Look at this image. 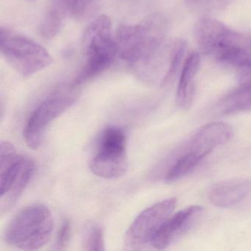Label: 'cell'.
Returning a JSON list of instances; mask_svg holds the SVG:
<instances>
[{
  "instance_id": "1",
  "label": "cell",
  "mask_w": 251,
  "mask_h": 251,
  "mask_svg": "<svg viewBox=\"0 0 251 251\" xmlns=\"http://www.w3.org/2000/svg\"><path fill=\"white\" fill-rule=\"evenodd\" d=\"M167 20L159 14L136 24L122 25L117 30L120 58L144 80L161 77V83L170 70L173 42H167Z\"/></svg>"
},
{
  "instance_id": "2",
  "label": "cell",
  "mask_w": 251,
  "mask_h": 251,
  "mask_svg": "<svg viewBox=\"0 0 251 251\" xmlns=\"http://www.w3.org/2000/svg\"><path fill=\"white\" fill-rule=\"evenodd\" d=\"M195 38L201 53L221 64L237 68L251 58L242 35L208 16L197 22Z\"/></svg>"
},
{
  "instance_id": "3",
  "label": "cell",
  "mask_w": 251,
  "mask_h": 251,
  "mask_svg": "<svg viewBox=\"0 0 251 251\" xmlns=\"http://www.w3.org/2000/svg\"><path fill=\"white\" fill-rule=\"evenodd\" d=\"M83 66L72 84L79 86L108 70L118 55V46L111 33V22L107 16L95 18L88 26L82 42Z\"/></svg>"
},
{
  "instance_id": "4",
  "label": "cell",
  "mask_w": 251,
  "mask_h": 251,
  "mask_svg": "<svg viewBox=\"0 0 251 251\" xmlns=\"http://www.w3.org/2000/svg\"><path fill=\"white\" fill-rule=\"evenodd\" d=\"M54 219L48 207L33 204L19 211L7 226V244L23 251H36L52 236Z\"/></svg>"
},
{
  "instance_id": "5",
  "label": "cell",
  "mask_w": 251,
  "mask_h": 251,
  "mask_svg": "<svg viewBox=\"0 0 251 251\" xmlns=\"http://www.w3.org/2000/svg\"><path fill=\"white\" fill-rule=\"evenodd\" d=\"M35 171L33 161L17 153L12 144L0 145V211H9L30 183Z\"/></svg>"
},
{
  "instance_id": "6",
  "label": "cell",
  "mask_w": 251,
  "mask_h": 251,
  "mask_svg": "<svg viewBox=\"0 0 251 251\" xmlns=\"http://www.w3.org/2000/svg\"><path fill=\"white\" fill-rule=\"evenodd\" d=\"M0 52L23 77H30L50 65L52 57L42 45L7 27L0 29Z\"/></svg>"
},
{
  "instance_id": "7",
  "label": "cell",
  "mask_w": 251,
  "mask_h": 251,
  "mask_svg": "<svg viewBox=\"0 0 251 251\" xmlns=\"http://www.w3.org/2000/svg\"><path fill=\"white\" fill-rule=\"evenodd\" d=\"M77 88L73 84L58 88L34 110L23 132L25 141L30 149L37 150L41 146L50 125L77 100Z\"/></svg>"
},
{
  "instance_id": "8",
  "label": "cell",
  "mask_w": 251,
  "mask_h": 251,
  "mask_svg": "<svg viewBox=\"0 0 251 251\" xmlns=\"http://www.w3.org/2000/svg\"><path fill=\"white\" fill-rule=\"evenodd\" d=\"M126 147L127 136L123 129L107 127L101 136L98 152L91 160V171L104 178L125 176L128 167Z\"/></svg>"
},
{
  "instance_id": "9",
  "label": "cell",
  "mask_w": 251,
  "mask_h": 251,
  "mask_svg": "<svg viewBox=\"0 0 251 251\" xmlns=\"http://www.w3.org/2000/svg\"><path fill=\"white\" fill-rule=\"evenodd\" d=\"M177 202L176 198L164 200L141 212L126 233L127 246L136 249L151 243L155 233L171 217Z\"/></svg>"
},
{
  "instance_id": "10",
  "label": "cell",
  "mask_w": 251,
  "mask_h": 251,
  "mask_svg": "<svg viewBox=\"0 0 251 251\" xmlns=\"http://www.w3.org/2000/svg\"><path fill=\"white\" fill-rule=\"evenodd\" d=\"M202 211L200 205H192L171 216L155 233L151 245L157 250L168 248L191 228Z\"/></svg>"
},
{
  "instance_id": "11",
  "label": "cell",
  "mask_w": 251,
  "mask_h": 251,
  "mask_svg": "<svg viewBox=\"0 0 251 251\" xmlns=\"http://www.w3.org/2000/svg\"><path fill=\"white\" fill-rule=\"evenodd\" d=\"M233 136V130L224 123H212L203 126L194 136L188 151L203 159L217 147L228 142Z\"/></svg>"
},
{
  "instance_id": "12",
  "label": "cell",
  "mask_w": 251,
  "mask_h": 251,
  "mask_svg": "<svg viewBox=\"0 0 251 251\" xmlns=\"http://www.w3.org/2000/svg\"><path fill=\"white\" fill-rule=\"evenodd\" d=\"M251 191V182L236 180L220 182L210 188V202L220 208H229L243 201Z\"/></svg>"
},
{
  "instance_id": "13",
  "label": "cell",
  "mask_w": 251,
  "mask_h": 251,
  "mask_svg": "<svg viewBox=\"0 0 251 251\" xmlns=\"http://www.w3.org/2000/svg\"><path fill=\"white\" fill-rule=\"evenodd\" d=\"M201 62V54L193 52L188 55L183 63L176 95L177 105L182 108H187L192 103L195 95V77Z\"/></svg>"
},
{
  "instance_id": "14",
  "label": "cell",
  "mask_w": 251,
  "mask_h": 251,
  "mask_svg": "<svg viewBox=\"0 0 251 251\" xmlns=\"http://www.w3.org/2000/svg\"><path fill=\"white\" fill-rule=\"evenodd\" d=\"M101 0H50L48 9L61 18L85 21L92 18L99 9Z\"/></svg>"
},
{
  "instance_id": "15",
  "label": "cell",
  "mask_w": 251,
  "mask_h": 251,
  "mask_svg": "<svg viewBox=\"0 0 251 251\" xmlns=\"http://www.w3.org/2000/svg\"><path fill=\"white\" fill-rule=\"evenodd\" d=\"M251 109V86H242L223 97L215 106L219 115L237 114Z\"/></svg>"
},
{
  "instance_id": "16",
  "label": "cell",
  "mask_w": 251,
  "mask_h": 251,
  "mask_svg": "<svg viewBox=\"0 0 251 251\" xmlns=\"http://www.w3.org/2000/svg\"><path fill=\"white\" fill-rule=\"evenodd\" d=\"M202 159L195 154L188 151L177 158V161L170 167L165 176L167 183L177 181L179 179L189 174Z\"/></svg>"
},
{
  "instance_id": "17",
  "label": "cell",
  "mask_w": 251,
  "mask_h": 251,
  "mask_svg": "<svg viewBox=\"0 0 251 251\" xmlns=\"http://www.w3.org/2000/svg\"><path fill=\"white\" fill-rule=\"evenodd\" d=\"M236 0H184L187 8L192 12L210 14L227 9Z\"/></svg>"
},
{
  "instance_id": "18",
  "label": "cell",
  "mask_w": 251,
  "mask_h": 251,
  "mask_svg": "<svg viewBox=\"0 0 251 251\" xmlns=\"http://www.w3.org/2000/svg\"><path fill=\"white\" fill-rule=\"evenodd\" d=\"M82 245L84 251H105V240L102 227L95 223L88 224L83 231Z\"/></svg>"
},
{
  "instance_id": "19",
  "label": "cell",
  "mask_w": 251,
  "mask_h": 251,
  "mask_svg": "<svg viewBox=\"0 0 251 251\" xmlns=\"http://www.w3.org/2000/svg\"><path fill=\"white\" fill-rule=\"evenodd\" d=\"M187 45L185 41L182 39H177L173 41V52H172L171 63L170 70L167 75L161 82V87H165L172 83L178 73L179 69L181 65L182 61L186 52Z\"/></svg>"
},
{
  "instance_id": "20",
  "label": "cell",
  "mask_w": 251,
  "mask_h": 251,
  "mask_svg": "<svg viewBox=\"0 0 251 251\" xmlns=\"http://www.w3.org/2000/svg\"><path fill=\"white\" fill-rule=\"evenodd\" d=\"M64 19L48 9L39 27L41 36L45 39H52L58 35L63 27Z\"/></svg>"
},
{
  "instance_id": "21",
  "label": "cell",
  "mask_w": 251,
  "mask_h": 251,
  "mask_svg": "<svg viewBox=\"0 0 251 251\" xmlns=\"http://www.w3.org/2000/svg\"><path fill=\"white\" fill-rule=\"evenodd\" d=\"M72 234V225L70 220H65L63 222L57 234L55 242V249L57 251H64L68 246Z\"/></svg>"
},
{
  "instance_id": "22",
  "label": "cell",
  "mask_w": 251,
  "mask_h": 251,
  "mask_svg": "<svg viewBox=\"0 0 251 251\" xmlns=\"http://www.w3.org/2000/svg\"><path fill=\"white\" fill-rule=\"evenodd\" d=\"M236 70L239 84L251 86V58L239 66Z\"/></svg>"
},
{
  "instance_id": "23",
  "label": "cell",
  "mask_w": 251,
  "mask_h": 251,
  "mask_svg": "<svg viewBox=\"0 0 251 251\" xmlns=\"http://www.w3.org/2000/svg\"><path fill=\"white\" fill-rule=\"evenodd\" d=\"M29 1H34V0H29Z\"/></svg>"
}]
</instances>
